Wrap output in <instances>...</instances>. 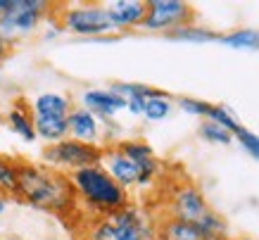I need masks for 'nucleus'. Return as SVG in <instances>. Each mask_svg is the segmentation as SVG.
<instances>
[{
    "instance_id": "26",
    "label": "nucleus",
    "mask_w": 259,
    "mask_h": 240,
    "mask_svg": "<svg viewBox=\"0 0 259 240\" xmlns=\"http://www.w3.org/2000/svg\"><path fill=\"white\" fill-rule=\"evenodd\" d=\"M233 138L238 140V145L243 147L245 152L252 157V159H257L259 162V136L254 131H247V129H240V131L233 133Z\"/></svg>"
},
{
    "instance_id": "5",
    "label": "nucleus",
    "mask_w": 259,
    "mask_h": 240,
    "mask_svg": "<svg viewBox=\"0 0 259 240\" xmlns=\"http://www.w3.org/2000/svg\"><path fill=\"white\" fill-rule=\"evenodd\" d=\"M100 167L117 181L119 186L124 188L126 193H128L131 188L150 186L159 174V162L155 157L143 159V162H134V159H128L126 155H121L117 150V145L102 147Z\"/></svg>"
},
{
    "instance_id": "32",
    "label": "nucleus",
    "mask_w": 259,
    "mask_h": 240,
    "mask_svg": "<svg viewBox=\"0 0 259 240\" xmlns=\"http://www.w3.org/2000/svg\"><path fill=\"white\" fill-rule=\"evenodd\" d=\"M231 240H252V238H231Z\"/></svg>"
},
{
    "instance_id": "19",
    "label": "nucleus",
    "mask_w": 259,
    "mask_h": 240,
    "mask_svg": "<svg viewBox=\"0 0 259 240\" xmlns=\"http://www.w3.org/2000/svg\"><path fill=\"white\" fill-rule=\"evenodd\" d=\"M195 226L200 235H202V240H226V221L214 209H207L202 219L195 221Z\"/></svg>"
},
{
    "instance_id": "21",
    "label": "nucleus",
    "mask_w": 259,
    "mask_h": 240,
    "mask_svg": "<svg viewBox=\"0 0 259 240\" xmlns=\"http://www.w3.org/2000/svg\"><path fill=\"white\" fill-rule=\"evenodd\" d=\"M204 119H207V122H212V124L224 126V129H226V131H231V133H236V131H240V129H243L240 119L233 114V109L228 107V105H212Z\"/></svg>"
},
{
    "instance_id": "30",
    "label": "nucleus",
    "mask_w": 259,
    "mask_h": 240,
    "mask_svg": "<svg viewBox=\"0 0 259 240\" xmlns=\"http://www.w3.org/2000/svg\"><path fill=\"white\" fill-rule=\"evenodd\" d=\"M5 50H8V46L0 41V64H3V60H5Z\"/></svg>"
},
{
    "instance_id": "14",
    "label": "nucleus",
    "mask_w": 259,
    "mask_h": 240,
    "mask_svg": "<svg viewBox=\"0 0 259 240\" xmlns=\"http://www.w3.org/2000/svg\"><path fill=\"white\" fill-rule=\"evenodd\" d=\"M157 240H202V235L197 231V226L190 221L164 217L157 224Z\"/></svg>"
},
{
    "instance_id": "17",
    "label": "nucleus",
    "mask_w": 259,
    "mask_h": 240,
    "mask_svg": "<svg viewBox=\"0 0 259 240\" xmlns=\"http://www.w3.org/2000/svg\"><path fill=\"white\" fill-rule=\"evenodd\" d=\"M219 43L231 50H259V29H233L221 33Z\"/></svg>"
},
{
    "instance_id": "24",
    "label": "nucleus",
    "mask_w": 259,
    "mask_h": 240,
    "mask_svg": "<svg viewBox=\"0 0 259 240\" xmlns=\"http://www.w3.org/2000/svg\"><path fill=\"white\" fill-rule=\"evenodd\" d=\"M197 133H200V138L207 140V143H212V145H231V143H233V133L226 131V129L219 124L207 122V119H202Z\"/></svg>"
},
{
    "instance_id": "25",
    "label": "nucleus",
    "mask_w": 259,
    "mask_h": 240,
    "mask_svg": "<svg viewBox=\"0 0 259 240\" xmlns=\"http://www.w3.org/2000/svg\"><path fill=\"white\" fill-rule=\"evenodd\" d=\"M110 91L121 95L124 100H131V98H148V95L155 93V88H150V86H145V84H124V81L112 84Z\"/></svg>"
},
{
    "instance_id": "2",
    "label": "nucleus",
    "mask_w": 259,
    "mask_h": 240,
    "mask_svg": "<svg viewBox=\"0 0 259 240\" xmlns=\"http://www.w3.org/2000/svg\"><path fill=\"white\" fill-rule=\"evenodd\" d=\"M157 224L159 219L148 207L128 202L112 214L93 217L81 240H157Z\"/></svg>"
},
{
    "instance_id": "7",
    "label": "nucleus",
    "mask_w": 259,
    "mask_h": 240,
    "mask_svg": "<svg viewBox=\"0 0 259 240\" xmlns=\"http://www.w3.org/2000/svg\"><path fill=\"white\" fill-rule=\"evenodd\" d=\"M48 8L50 5L46 0H10L8 10L0 17V41L5 46H12L33 33L48 15Z\"/></svg>"
},
{
    "instance_id": "22",
    "label": "nucleus",
    "mask_w": 259,
    "mask_h": 240,
    "mask_svg": "<svg viewBox=\"0 0 259 240\" xmlns=\"http://www.w3.org/2000/svg\"><path fill=\"white\" fill-rule=\"evenodd\" d=\"M114 145H117V150L121 152V155H126L128 159H134V162H143V159H150V157H155L152 147H150L145 140H141V138L119 140V143H114Z\"/></svg>"
},
{
    "instance_id": "6",
    "label": "nucleus",
    "mask_w": 259,
    "mask_h": 240,
    "mask_svg": "<svg viewBox=\"0 0 259 240\" xmlns=\"http://www.w3.org/2000/svg\"><path fill=\"white\" fill-rule=\"evenodd\" d=\"M102 147L100 145H88V143H79L74 138H64L60 143H50L40 150V159L43 167L48 169L62 171V174H74L79 169L100 164Z\"/></svg>"
},
{
    "instance_id": "18",
    "label": "nucleus",
    "mask_w": 259,
    "mask_h": 240,
    "mask_svg": "<svg viewBox=\"0 0 259 240\" xmlns=\"http://www.w3.org/2000/svg\"><path fill=\"white\" fill-rule=\"evenodd\" d=\"M174 109V100L162 91H155L152 95L145 98V105H143V116L148 122H164L166 116L171 114Z\"/></svg>"
},
{
    "instance_id": "8",
    "label": "nucleus",
    "mask_w": 259,
    "mask_h": 240,
    "mask_svg": "<svg viewBox=\"0 0 259 240\" xmlns=\"http://www.w3.org/2000/svg\"><path fill=\"white\" fill-rule=\"evenodd\" d=\"M193 8L183 0H148L141 29L152 33H171L186 24H193Z\"/></svg>"
},
{
    "instance_id": "27",
    "label": "nucleus",
    "mask_w": 259,
    "mask_h": 240,
    "mask_svg": "<svg viewBox=\"0 0 259 240\" xmlns=\"http://www.w3.org/2000/svg\"><path fill=\"white\" fill-rule=\"evenodd\" d=\"M176 105H179L186 114L190 116H200V119H204L207 116V112H209V107H212V102H204V100H197V98H179L176 100Z\"/></svg>"
},
{
    "instance_id": "16",
    "label": "nucleus",
    "mask_w": 259,
    "mask_h": 240,
    "mask_svg": "<svg viewBox=\"0 0 259 240\" xmlns=\"http://www.w3.org/2000/svg\"><path fill=\"white\" fill-rule=\"evenodd\" d=\"M10 129L24 140V143H33L36 140V131H33V116L29 114V109L24 107V102L17 100V105L10 109L8 114Z\"/></svg>"
},
{
    "instance_id": "12",
    "label": "nucleus",
    "mask_w": 259,
    "mask_h": 240,
    "mask_svg": "<svg viewBox=\"0 0 259 240\" xmlns=\"http://www.w3.org/2000/svg\"><path fill=\"white\" fill-rule=\"evenodd\" d=\"M107 12L117 31L141 29L143 19H145V3L143 0H114L107 5Z\"/></svg>"
},
{
    "instance_id": "20",
    "label": "nucleus",
    "mask_w": 259,
    "mask_h": 240,
    "mask_svg": "<svg viewBox=\"0 0 259 240\" xmlns=\"http://www.w3.org/2000/svg\"><path fill=\"white\" fill-rule=\"evenodd\" d=\"M171 41H181V43H214L219 41L221 33L212 31V29H204V26H197V24H186L176 31L166 33Z\"/></svg>"
},
{
    "instance_id": "3",
    "label": "nucleus",
    "mask_w": 259,
    "mask_h": 240,
    "mask_svg": "<svg viewBox=\"0 0 259 240\" xmlns=\"http://www.w3.org/2000/svg\"><path fill=\"white\" fill-rule=\"evenodd\" d=\"M69 181L74 186V193H76V200L81 202V207H86L91 212V219L112 214V212H117V209L126 207L131 202L128 193L102 169L100 164L74 171V174H69Z\"/></svg>"
},
{
    "instance_id": "1",
    "label": "nucleus",
    "mask_w": 259,
    "mask_h": 240,
    "mask_svg": "<svg viewBox=\"0 0 259 240\" xmlns=\"http://www.w3.org/2000/svg\"><path fill=\"white\" fill-rule=\"evenodd\" d=\"M17 167H19V183H17L19 200L60 217H69L79 207L74 186L67 174L29 162H19Z\"/></svg>"
},
{
    "instance_id": "9",
    "label": "nucleus",
    "mask_w": 259,
    "mask_h": 240,
    "mask_svg": "<svg viewBox=\"0 0 259 240\" xmlns=\"http://www.w3.org/2000/svg\"><path fill=\"white\" fill-rule=\"evenodd\" d=\"M209 209L207 200H204L202 190L193 183H181L171 190L169 200H166V217L181 219V221H190L195 224L197 219H202V214Z\"/></svg>"
},
{
    "instance_id": "23",
    "label": "nucleus",
    "mask_w": 259,
    "mask_h": 240,
    "mask_svg": "<svg viewBox=\"0 0 259 240\" xmlns=\"http://www.w3.org/2000/svg\"><path fill=\"white\" fill-rule=\"evenodd\" d=\"M17 183H19V167L12 159L0 157V193L3 195H17Z\"/></svg>"
},
{
    "instance_id": "15",
    "label": "nucleus",
    "mask_w": 259,
    "mask_h": 240,
    "mask_svg": "<svg viewBox=\"0 0 259 240\" xmlns=\"http://www.w3.org/2000/svg\"><path fill=\"white\" fill-rule=\"evenodd\" d=\"M33 131H36V138L46 140L48 145L69 138L67 116H33Z\"/></svg>"
},
{
    "instance_id": "11",
    "label": "nucleus",
    "mask_w": 259,
    "mask_h": 240,
    "mask_svg": "<svg viewBox=\"0 0 259 240\" xmlns=\"http://www.w3.org/2000/svg\"><path fill=\"white\" fill-rule=\"evenodd\" d=\"M67 129H69V138L88 145H98V140L102 138V122L83 107H71V112L67 114Z\"/></svg>"
},
{
    "instance_id": "31",
    "label": "nucleus",
    "mask_w": 259,
    "mask_h": 240,
    "mask_svg": "<svg viewBox=\"0 0 259 240\" xmlns=\"http://www.w3.org/2000/svg\"><path fill=\"white\" fill-rule=\"evenodd\" d=\"M8 5H10V0H0V17H3V12L8 10Z\"/></svg>"
},
{
    "instance_id": "13",
    "label": "nucleus",
    "mask_w": 259,
    "mask_h": 240,
    "mask_svg": "<svg viewBox=\"0 0 259 240\" xmlns=\"http://www.w3.org/2000/svg\"><path fill=\"white\" fill-rule=\"evenodd\" d=\"M71 112V100L64 93H40L31 102L33 116H67Z\"/></svg>"
},
{
    "instance_id": "28",
    "label": "nucleus",
    "mask_w": 259,
    "mask_h": 240,
    "mask_svg": "<svg viewBox=\"0 0 259 240\" xmlns=\"http://www.w3.org/2000/svg\"><path fill=\"white\" fill-rule=\"evenodd\" d=\"M143 105H145V98H131L126 100V112L134 116H143Z\"/></svg>"
},
{
    "instance_id": "29",
    "label": "nucleus",
    "mask_w": 259,
    "mask_h": 240,
    "mask_svg": "<svg viewBox=\"0 0 259 240\" xmlns=\"http://www.w3.org/2000/svg\"><path fill=\"white\" fill-rule=\"evenodd\" d=\"M8 205H10V197H8V195H3V193H0V217L5 214V209H8Z\"/></svg>"
},
{
    "instance_id": "4",
    "label": "nucleus",
    "mask_w": 259,
    "mask_h": 240,
    "mask_svg": "<svg viewBox=\"0 0 259 240\" xmlns=\"http://www.w3.org/2000/svg\"><path fill=\"white\" fill-rule=\"evenodd\" d=\"M57 26L62 29V33L67 31L81 38H105L110 33H117L107 5H98V3H79V5L60 10Z\"/></svg>"
},
{
    "instance_id": "10",
    "label": "nucleus",
    "mask_w": 259,
    "mask_h": 240,
    "mask_svg": "<svg viewBox=\"0 0 259 240\" xmlns=\"http://www.w3.org/2000/svg\"><path fill=\"white\" fill-rule=\"evenodd\" d=\"M81 107L93 112L100 122H110L114 114L126 109V100L110 88H88L81 93Z\"/></svg>"
}]
</instances>
